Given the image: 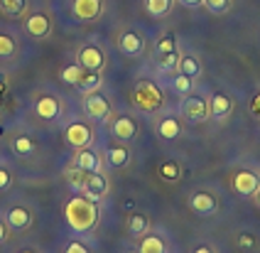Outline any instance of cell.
Returning <instances> with one entry per match:
<instances>
[{"label":"cell","mask_w":260,"mask_h":253,"mask_svg":"<svg viewBox=\"0 0 260 253\" xmlns=\"http://www.w3.org/2000/svg\"><path fill=\"white\" fill-rule=\"evenodd\" d=\"M72 10L79 20H96L103 10V0H74Z\"/></svg>","instance_id":"cell-5"},{"label":"cell","mask_w":260,"mask_h":253,"mask_svg":"<svg viewBox=\"0 0 260 253\" xmlns=\"http://www.w3.org/2000/svg\"><path fill=\"white\" fill-rule=\"evenodd\" d=\"M118 45H120V52H123V54H128V57H138V54L143 52L145 42H143V37H140L138 32H123Z\"/></svg>","instance_id":"cell-11"},{"label":"cell","mask_w":260,"mask_h":253,"mask_svg":"<svg viewBox=\"0 0 260 253\" xmlns=\"http://www.w3.org/2000/svg\"><path fill=\"white\" fill-rule=\"evenodd\" d=\"M84 197H88L91 202H99L106 192V177L101 172H86V179H84V187H81Z\"/></svg>","instance_id":"cell-3"},{"label":"cell","mask_w":260,"mask_h":253,"mask_svg":"<svg viewBox=\"0 0 260 253\" xmlns=\"http://www.w3.org/2000/svg\"><path fill=\"white\" fill-rule=\"evenodd\" d=\"M67 253H88L86 246L84 243H79V241H72L69 246H67Z\"/></svg>","instance_id":"cell-34"},{"label":"cell","mask_w":260,"mask_h":253,"mask_svg":"<svg viewBox=\"0 0 260 253\" xmlns=\"http://www.w3.org/2000/svg\"><path fill=\"white\" fill-rule=\"evenodd\" d=\"M91 131H88L84 123H72L69 128H67V140H69V145L72 148H86L88 143H91Z\"/></svg>","instance_id":"cell-8"},{"label":"cell","mask_w":260,"mask_h":253,"mask_svg":"<svg viewBox=\"0 0 260 253\" xmlns=\"http://www.w3.org/2000/svg\"><path fill=\"white\" fill-rule=\"evenodd\" d=\"M5 234H8V231H5V224L0 222V241H3V238H5Z\"/></svg>","instance_id":"cell-39"},{"label":"cell","mask_w":260,"mask_h":253,"mask_svg":"<svg viewBox=\"0 0 260 253\" xmlns=\"http://www.w3.org/2000/svg\"><path fill=\"white\" fill-rule=\"evenodd\" d=\"M103 61H106V57H103V52L99 47H93V45L81 47V52H79V64H81L86 72H101Z\"/></svg>","instance_id":"cell-2"},{"label":"cell","mask_w":260,"mask_h":253,"mask_svg":"<svg viewBox=\"0 0 260 253\" xmlns=\"http://www.w3.org/2000/svg\"><path fill=\"white\" fill-rule=\"evenodd\" d=\"M138 253H165V241L159 236H147L140 243V251Z\"/></svg>","instance_id":"cell-23"},{"label":"cell","mask_w":260,"mask_h":253,"mask_svg":"<svg viewBox=\"0 0 260 253\" xmlns=\"http://www.w3.org/2000/svg\"><path fill=\"white\" fill-rule=\"evenodd\" d=\"M253 111L260 116V96H255V101H253Z\"/></svg>","instance_id":"cell-38"},{"label":"cell","mask_w":260,"mask_h":253,"mask_svg":"<svg viewBox=\"0 0 260 253\" xmlns=\"http://www.w3.org/2000/svg\"><path fill=\"white\" fill-rule=\"evenodd\" d=\"M189 207L194 209L197 214H214L216 202H214V197L209 192H197L191 199H189Z\"/></svg>","instance_id":"cell-13"},{"label":"cell","mask_w":260,"mask_h":253,"mask_svg":"<svg viewBox=\"0 0 260 253\" xmlns=\"http://www.w3.org/2000/svg\"><path fill=\"white\" fill-rule=\"evenodd\" d=\"M184 8H199V5H204V0H179Z\"/></svg>","instance_id":"cell-36"},{"label":"cell","mask_w":260,"mask_h":253,"mask_svg":"<svg viewBox=\"0 0 260 253\" xmlns=\"http://www.w3.org/2000/svg\"><path fill=\"white\" fill-rule=\"evenodd\" d=\"M15 152H17V155H29V152H32V140H29L27 135L15 138Z\"/></svg>","instance_id":"cell-31"},{"label":"cell","mask_w":260,"mask_h":253,"mask_svg":"<svg viewBox=\"0 0 260 253\" xmlns=\"http://www.w3.org/2000/svg\"><path fill=\"white\" fill-rule=\"evenodd\" d=\"M99 86H101V74L99 72H86V74L81 76V81H79V89L84 91V93H93Z\"/></svg>","instance_id":"cell-20"},{"label":"cell","mask_w":260,"mask_h":253,"mask_svg":"<svg viewBox=\"0 0 260 253\" xmlns=\"http://www.w3.org/2000/svg\"><path fill=\"white\" fill-rule=\"evenodd\" d=\"M84 74H86V69H84L81 64H69V67L61 69V79H64L67 84H74V86H79V81H81Z\"/></svg>","instance_id":"cell-18"},{"label":"cell","mask_w":260,"mask_h":253,"mask_svg":"<svg viewBox=\"0 0 260 253\" xmlns=\"http://www.w3.org/2000/svg\"><path fill=\"white\" fill-rule=\"evenodd\" d=\"M177 69H179V74H187V76H191V79L202 74V64H199V59H197L194 54H184V57H179Z\"/></svg>","instance_id":"cell-15"},{"label":"cell","mask_w":260,"mask_h":253,"mask_svg":"<svg viewBox=\"0 0 260 253\" xmlns=\"http://www.w3.org/2000/svg\"><path fill=\"white\" fill-rule=\"evenodd\" d=\"M238 243H241V246H243V248H250V246H253V243H255V241H253V236H248V234H243V236L238 238Z\"/></svg>","instance_id":"cell-35"},{"label":"cell","mask_w":260,"mask_h":253,"mask_svg":"<svg viewBox=\"0 0 260 253\" xmlns=\"http://www.w3.org/2000/svg\"><path fill=\"white\" fill-rule=\"evenodd\" d=\"M229 111H231V101H229V96H223V93H214V99H211V113L218 116V118H223V116H229Z\"/></svg>","instance_id":"cell-19"},{"label":"cell","mask_w":260,"mask_h":253,"mask_svg":"<svg viewBox=\"0 0 260 253\" xmlns=\"http://www.w3.org/2000/svg\"><path fill=\"white\" fill-rule=\"evenodd\" d=\"M204 5H206V10H209V13H214V15H223V13H229L231 0H204Z\"/></svg>","instance_id":"cell-27"},{"label":"cell","mask_w":260,"mask_h":253,"mask_svg":"<svg viewBox=\"0 0 260 253\" xmlns=\"http://www.w3.org/2000/svg\"><path fill=\"white\" fill-rule=\"evenodd\" d=\"M184 116L189 120H204L209 116V106H206L202 96H189L184 101Z\"/></svg>","instance_id":"cell-10"},{"label":"cell","mask_w":260,"mask_h":253,"mask_svg":"<svg viewBox=\"0 0 260 253\" xmlns=\"http://www.w3.org/2000/svg\"><path fill=\"white\" fill-rule=\"evenodd\" d=\"M260 187V179L255 172H236V177H233V189L238 194H243V197H250V194H255Z\"/></svg>","instance_id":"cell-4"},{"label":"cell","mask_w":260,"mask_h":253,"mask_svg":"<svg viewBox=\"0 0 260 253\" xmlns=\"http://www.w3.org/2000/svg\"><path fill=\"white\" fill-rule=\"evenodd\" d=\"M135 101L143 106V108H157L159 101H162V96H159L157 86H152V84H140L138 86V93H135Z\"/></svg>","instance_id":"cell-7"},{"label":"cell","mask_w":260,"mask_h":253,"mask_svg":"<svg viewBox=\"0 0 260 253\" xmlns=\"http://www.w3.org/2000/svg\"><path fill=\"white\" fill-rule=\"evenodd\" d=\"M25 8H27V0H0V10L5 13V15H22L25 13Z\"/></svg>","instance_id":"cell-22"},{"label":"cell","mask_w":260,"mask_h":253,"mask_svg":"<svg viewBox=\"0 0 260 253\" xmlns=\"http://www.w3.org/2000/svg\"><path fill=\"white\" fill-rule=\"evenodd\" d=\"M157 131H159V135H162L165 140H174V138L179 135V131H182V128H179V120H177V118H165L162 123H159Z\"/></svg>","instance_id":"cell-21"},{"label":"cell","mask_w":260,"mask_h":253,"mask_svg":"<svg viewBox=\"0 0 260 253\" xmlns=\"http://www.w3.org/2000/svg\"><path fill=\"white\" fill-rule=\"evenodd\" d=\"M20 253H35V251H20Z\"/></svg>","instance_id":"cell-41"},{"label":"cell","mask_w":260,"mask_h":253,"mask_svg":"<svg viewBox=\"0 0 260 253\" xmlns=\"http://www.w3.org/2000/svg\"><path fill=\"white\" fill-rule=\"evenodd\" d=\"M159 175L165 179H177L179 177V167H177V163H162L159 165Z\"/></svg>","instance_id":"cell-32"},{"label":"cell","mask_w":260,"mask_h":253,"mask_svg":"<svg viewBox=\"0 0 260 253\" xmlns=\"http://www.w3.org/2000/svg\"><path fill=\"white\" fill-rule=\"evenodd\" d=\"M128 229H130L133 236H140L143 231H147V219H145L143 214H133L130 222H128Z\"/></svg>","instance_id":"cell-25"},{"label":"cell","mask_w":260,"mask_h":253,"mask_svg":"<svg viewBox=\"0 0 260 253\" xmlns=\"http://www.w3.org/2000/svg\"><path fill=\"white\" fill-rule=\"evenodd\" d=\"M8 182H10V175H8L5 170H0V189H3V187H8Z\"/></svg>","instance_id":"cell-37"},{"label":"cell","mask_w":260,"mask_h":253,"mask_svg":"<svg viewBox=\"0 0 260 253\" xmlns=\"http://www.w3.org/2000/svg\"><path fill=\"white\" fill-rule=\"evenodd\" d=\"M35 111H37V116L40 118H57L59 116V101L54 99V96H40L37 99V104H35Z\"/></svg>","instance_id":"cell-12"},{"label":"cell","mask_w":260,"mask_h":253,"mask_svg":"<svg viewBox=\"0 0 260 253\" xmlns=\"http://www.w3.org/2000/svg\"><path fill=\"white\" fill-rule=\"evenodd\" d=\"M113 133H116L120 140H130V138L135 135V123H133L128 116H120V118H116V123H113Z\"/></svg>","instance_id":"cell-16"},{"label":"cell","mask_w":260,"mask_h":253,"mask_svg":"<svg viewBox=\"0 0 260 253\" xmlns=\"http://www.w3.org/2000/svg\"><path fill=\"white\" fill-rule=\"evenodd\" d=\"M258 202H260V197H258Z\"/></svg>","instance_id":"cell-42"},{"label":"cell","mask_w":260,"mask_h":253,"mask_svg":"<svg viewBox=\"0 0 260 253\" xmlns=\"http://www.w3.org/2000/svg\"><path fill=\"white\" fill-rule=\"evenodd\" d=\"M108 163L113 165V167H123V165L128 163V150L125 148H111L108 150Z\"/></svg>","instance_id":"cell-26"},{"label":"cell","mask_w":260,"mask_h":253,"mask_svg":"<svg viewBox=\"0 0 260 253\" xmlns=\"http://www.w3.org/2000/svg\"><path fill=\"white\" fill-rule=\"evenodd\" d=\"M172 86H174L177 93H189V91H191V76L177 74L174 76V81H172Z\"/></svg>","instance_id":"cell-29"},{"label":"cell","mask_w":260,"mask_h":253,"mask_svg":"<svg viewBox=\"0 0 260 253\" xmlns=\"http://www.w3.org/2000/svg\"><path fill=\"white\" fill-rule=\"evenodd\" d=\"M67 222L72 226L74 231H88L96 219H99V211L93 207V202L88 199V197H74L69 199V204H67Z\"/></svg>","instance_id":"cell-1"},{"label":"cell","mask_w":260,"mask_h":253,"mask_svg":"<svg viewBox=\"0 0 260 253\" xmlns=\"http://www.w3.org/2000/svg\"><path fill=\"white\" fill-rule=\"evenodd\" d=\"M145 8H147L150 15L162 17L170 8H172V0H145Z\"/></svg>","instance_id":"cell-24"},{"label":"cell","mask_w":260,"mask_h":253,"mask_svg":"<svg viewBox=\"0 0 260 253\" xmlns=\"http://www.w3.org/2000/svg\"><path fill=\"white\" fill-rule=\"evenodd\" d=\"M76 167H79V170H84V172H99L101 160H99V155H96V152L84 150V152H79V155H76Z\"/></svg>","instance_id":"cell-14"},{"label":"cell","mask_w":260,"mask_h":253,"mask_svg":"<svg viewBox=\"0 0 260 253\" xmlns=\"http://www.w3.org/2000/svg\"><path fill=\"white\" fill-rule=\"evenodd\" d=\"M194 253H211V248H206V246H202V248H197Z\"/></svg>","instance_id":"cell-40"},{"label":"cell","mask_w":260,"mask_h":253,"mask_svg":"<svg viewBox=\"0 0 260 253\" xmlns=\"http://www.w3.org/2000/svg\"><path fill=\"white\" fill-rule=\"evenodd\" d=\"M13 52H15L13 37H8V35H0V57H10Z\"/></svg>","instance_id":"cell-33"},{"label":"cell","mask_w":260,"mask_h":253,"mask_svg":"<svg viewBox=\"0 0 260 253\" xmlns=\"http://www.w3.org/2000/svg\"><path fill=\"white\" fill-rule=\"evenodd\" d=\"M25 30H27V35L37 37V40H42V37H47L49 30H52V20H49L47 15H42V13H35V15L27 17Z\"/></svg>","instance_id":"cell-6"},{"label":"cell","mask_w":260,"mask_h":253,"mask_svg":"<svg viewBox=\"0 0 260 253\" xmlns=\"http://www.w3.org/2000/svg\"><path fill=\"white\" fill-rule=\"evenodd\" d=\"M155 49H157V54H170V52H174V49H177L174 37L172 35H162L157 40V45H155Z\"/></svg>","instance_id":"cell-28"},{"label":"cell","mask_w":260,"mask_h":253,"mask_svg":"<svg viewBox=\"0 0 260 253\" xmlns=\"http://www.w3.org/2000/svg\"><path fill=\"white\" fill-rule=\"evenodd\" d=\"M8 224L13 226V229H25L29 224V211L22 207H15L8 211Z\"/></svg>","instance_id":"cell-17"},{"label":"cell","mask_w":260,"mask_h":253,"mask_svg":"<svg viewBox=\"0 0 260 253\" xmlns=\"http://www.w3.org/2000/svg\"><path fill=\"white\" fill-rule=\"evenodd\" d=\"M111 111V106H108V101L103 99L101 93H86V113L91 116V118H96V120H101L106 118V113Z\"/></svg>","instance_id":"cell-9"},{"label":"cell","mask_w":260,"mask_h":253,"mask_svg":"<svg viewBox=\"0 0 260 253\" xmlns=\"http://www.w3.org/2000/svg\"><path fill=\"white\" fill-rule=\"evenodd\" d=\"M157 64L159 69H174L177 64H179V57H177V52H170V54H157Z\"/></svg>","instance_id":"cell-30"}]
</instances>
